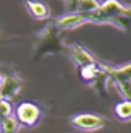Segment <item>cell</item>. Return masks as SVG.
Masks as SVG:
<instances>
[{"mask_svg": "<svg viewBox=\"0 0 131 133\" xmlns=\"http://www.w3.org/2000/svg\"><path fill=\"white\" fill-rule=\"evenodd\" d=\"M16 118H17L19 124L33 127L37 124V121L40 118V108L33 102H22L16 108Z\"/></svg>", "mask_w": 131, "mask_h": 133, "instance_id": "obj_1", "label": "cell"}, {"mask_svg": "<svg viewBox=\"0 0 131 133\" xmlns=\"http://www.w3.org/2000/svg\"><path fill=\"white\" fill-rule=\"evenodd\" d=\"M97 12L108 19H116L117 16L119 17H131V6L120 3L119 0H105L103 3H100Z\"/></svg>", "mask_w": 131, "mask_h": 133, "instance_id": "obj_2", "label": "cell"}, {"mask_svg": "<svg viewBox=\"0 0 131 133\" xmlns=\"http://www.w3.org/2000/svg\"><path fill=\"white\" fill-rule=\"evenodd\" d=\"M71 124L80 130L85 132H96L99 129L105 127V119L100 118L97 115H90V113H83V115H77L71 119Z\"/></svg>", "mask_w": 131, "mask_h": 133, "instance_id": "obj_3", "label": "cell"}, {"mask_svg": "<svg viewBox=\"0 0 131 133\" xmlns=\"http://www.w3.org/2000/svg\"><path fill=\"white\" fill-rule=\"evenodd\" d=\"M69 53H71L72 61L80 66V68L88 66V65H96L97 64L96 59H94V56L88 50H85L83 46H80V45H71Z\"/></svg>", "mask_w": 131, "mask_h": 133, "instance_id": "obj_4", "label": "cell"}, {"mask_svg": "<svg viewBox=\"0 0 131 133\" xmlns=\"http://www.w3.org/2000/svg\"><path fill=\"white\" fill-rule=\"evenodd\" d=\"M25 6L28 9V12L33 16L34 19L37 20H45L49 17V8L42 3V2H37V0H26L25 2Z\"/></svg>", "mask_w": 131, "mask_h": 133, "instance_id": "obj_5", "label": "cell"}, {"mask_svg": "<svg viewBox=\"0 0 131 133\" xmlns=\"http://www.w3.org/2000/svg\"><path fill=\"white\" fill-rule=\"evenodd\" d=\"M20 90V82L14 77H3L0 79V99L16 96V93Z\"/></svg>", "mask_w": 131, "mask_h": 133, "instance_id": "obj_6", "label": "cell"}, {"mask_svg": "<svg viewBox=\"0 0 131 133\" xmlns=\"http://www.w3.org/2000/svg\"><path fill=\"white\" fill-rule=\"evenodd\" d=\"M105 71H108L110 77L114 82L131 81V62L130 64H125L122 66H116V68H105Z\"/></svg>", "mask_w": 131, "mask_h": 133, "instance_id": "obj_7", "label": "cell"}, {"mask_svg": "<svg viewBox=\"0 0 131 133\" xmlns=\"http://www.w3.org/2000/svg\"><path fill=\"white\" fill-rule=\"evenodd\" d=\"M19 130V121L14 116H5L0 118V133H17Z\"/></svg>", "mask_w": 131, "mask_h": 133, "instance_id": "obj_8", "label": "cell"}, {"mask_svg": "<svg viewBox=\"0 0 131 133\" xmlns=\"http://www.w3.org/2000/svg\"><path fill=\"white\" fill-rule=\"evenodd\" d=\"M114 113H116V116L119 118V119H122V121H128L131 119V101H122V102H119L117 105H116V108H114Z\"/></svg>", "mask_w": 131, "mask_h": 133, "instance_id": "obj_9", "label": "cell"}, {"mask_svg": "<svg viewBox=\"0 0 131 133\" xmlns=\"http://www.w3.org/2000/svg\"><path fill=\"white\" fill-rule=\"evenodd\" d=\"M100 6L99 0H77L79 12H96Z\"/></svg>", "mask_w": 131, "mask_h": 133, "instance_id": "obj_10", "label": "cell"}, {"mask_svg": "<svg viewBox=\"0 0 131 133\" xmlns=\"http://www.w3.org/2000/svg\"><path fill=\"white\" fill-rule=\"evenodd\" d=\"M80 74H82V77L85 81H91V79L97 77V74H100V68L97 66V64L96 65L83 66V68H80Z\"/></svg>", "mask_w": 131, "mask_h": 133, "instance_id": "obj_11", "label": "cell"}, {"mask_svg": "<svg viewBox=\"0 0 131 133\" xmlns=\"http://www.w3.org/2000/svg\"><path fill=\"white\" fill-rule=\"evenodd\" d=\"M117 91L122 95V98L125 101H131V81H122V82H116Z\"/></svg>", "mask_w": 131, "mask_h": 133, "instance_id": "obj_12", "label": "cell"}, {"mask_svg": "<svg viewBox=\"0 0 131 133\" xmlns=\"http://www.w3.org/2000/svg\"><path fill=\"white\" fill-rule=\"evenodd\" d=\"M11 111H12L11 104H9L6 99H0V116H2V118L9 116V115H11Z\"/></svg>", "mask_w": 131, "mask_h": 133, "instance_id": "obj_13", "label": "cell"}]
</instances>
